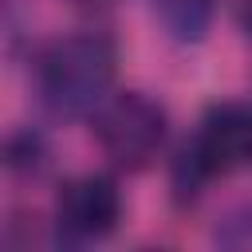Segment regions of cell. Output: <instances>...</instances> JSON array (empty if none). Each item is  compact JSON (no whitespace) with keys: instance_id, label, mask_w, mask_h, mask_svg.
<instances>
[{"instance_id":"cell-1","label":"cell","mask_w":252,"mask_h":252,"mask_svg":"<svg viewBox=\"0 0 252 252\" xmlns=\"http://www.w3.org/2000/svg\"><path fill=\"white\" fill-rule=\"evenodd\" d=\"M114 43L106 35L83 32L55 39L39 55V94L55 114H91L114 83Z\"/></svg>"},{"instance_id":"cell-2","label":"cell","mask_w":252,"mask_h":252,"mask_svg":"<svg viewBox=\"0 0 252 252\" xmlns=\"http://www.w3.org/2000/svg\"><path fill=\"white\" fill-rule=\"evenodd\" d=\"M94 138L102 154L122 169H142L165 142V110L142 91L106 94L94 110Z\"/></svg>"},{"instance_id":"cell-3","label":"cell","mask_w":252,"mask_h":252,"mask_svg":"<svg viewBox=\"0 0 252 252\" xmlns=\"http://www.w3.org/2000/svg\"><path fill=\"white\" fill-rule=\"evenodd\" d=\"M248 165H252V106H240V102L213 106L189 150L193 177L232 173V169H248Z\"/></svg>"},{"instance_id":"cell-4","label":"cell","mask_w":252,"mask_h":252,"mask_svg":"<svg viewBox=\"0 0 252 252\" xmlns=\"http://www.w3.org/2000/svg\"><path fill=\"white\" fill-rule=\"evenodd\" d=\"M122 217V197L110 177H75L55 197V224L71 240H102Z\"/></svg>"},{"instance_id":"cell-5","label":"cell","mask_w":252,"mask_h":252,"mask_svg":"<svg viewBox=\"0 0 252 252\" xmlns=\"http://www.w3.org/2000/svg\"><path fill=\"white\" fill-rule=\"evenodd\" d=\"M154 8L177 39H201L213 16V0H154Z\"/></svg>"}]
</instances>
